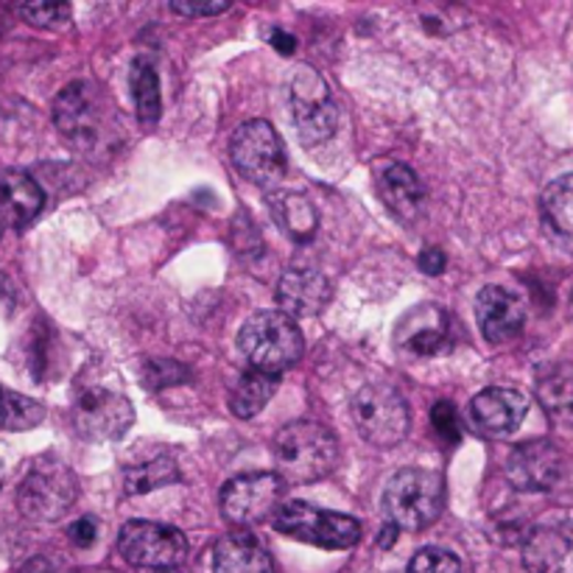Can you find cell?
Masks as SVG:
<instances>
[{
    "mask_svg": "<svg viewBox=\"0 0 573 573\" xmlns=\"http://www.w3.org/2000/svg\"><path fill=\"white\" fill-rule=\"evenodd\" d=\"M54 124L62 138L78 151H96L104 140L107 104L87 82L67 84L54 102Z\"/></svg>",
    "mask_w": 573,
    "mask_h": 573,
    "instance_id": "8",
    "label": "cell"
},
{
    "mask_svg": "<svg viewBox=\"0 0 573 573\" xmlns=\"http://www.w3.org/2000/svg\"><path fill=\"white\" fill-rule=\"evenodd\" d=\"M7 227H12V222H9V210H7V202H3V191H0V233Z\"/></svg>",
    "mask_w": 573,
    "mask_h": 573,
    "instance_id": "38",
    "label": "cell"
},
{
    "mask_svg": "<svg viewBox=\"0 0 573 573\" xmlns=\"http://www.w3.org/2000/svg\"><path fill=\"white\" fill-rule=\"evenodd\" d=\"M333 297V286L317 269H288L277 283V305L291 319L317 317Z\"/></svg>",
    "mask_w": 573,
    "mask_h": 573,
    "instance_id": "18",
    "label": "cell"
},
{
    "mask_svg": "<svg viewBox=\"0 0 573 573\" xmlns=\"http://www.w3.org/2000/svg\"><path fill=\"white\" fill-rule=\"evenodd\" d=\"M408 573H465L459 556L445 549H423L408 562Z\"/></svg>",
    "mask_w": 573,
    "mask_h": 573,
    "instance_id": "29",
    "label": "cell"
},
{
    "mask_svg": "<svg viewBox=\"0 0 573 573\" xmlns=\"http://www.w3.org/2000/svg\"><path fill=\"white\" fill-rule=\"evenodd\" d=\"M356 428L372 448H394L408 434V406L397 389L386 383H367L352 397Z\"/></svg>",
    "mask_w": 573,
    "mask_h": 573,
    "instance_id": "7",
    "label": "cell"
},
{
    "mask_svg": "<svg viewBox=\"0 0 573 573\" xmlns=\"http://www.w3.org/2000/svg\"><path fill=\"white\" fill-rule=\"evenodd\" d=\"M277 383L280 381L275 375H266V372H244L230 389V412L238 420H250L261 414L266 403L275 397Z\"/></svg>",
    "mask_w": 573,
    "mask_h": 573,
    "instance_id": "24",
    "label": "cell"
},
{
    "mask_svg": "<svg viewBox=\"0 0 573 573\" xmlns=\"http://www.w3.org/2000/svg\"><path fill=\"white\" fill-rule=\"evenodd\" d=\"M520 549L529 573H573V523L545 520L529 526Z\"/></svg>",
    "mask_w": 573,
    "mask_h": 573,
    "instance_id": "14",
    "label": "cell"
},
{
    "mask_svg": "<svg viewBox=\"0 0 573 573\" xmlns=\"http://www.w3.org/2000/svg\"><path fill=\"white\" fill-rule=\"evenodd\" d=\"M526 412H529V401H526V394L518 392V389H484L470 403L473 425L490 436H507L512 431H518Z\"/></svg>",
    "mask_w": 573,
    "mask_h": 573,
    "instance_id": "17",
    "label": "cell"
},
{
    "mask_svg": "<svg viewBox=\"0 0 573 573\" xmlns=\"http://www.w3.org/2000/svg\"><path fill=\"white\" fill-rule=\"evenodd\" d=\"M272 454L283 481L314 484L328 476L339 461V439L333 431L314 420H297L277 431Z\"/></svg>",
    "mask_w": 573,
    "mask_h": 573,
    "instance_id": "1",
    "label": "cell"
},
{
    "mask_svg": "<svg viewBox=\"0 0 573 573\" xmlns=\"http://www.w3.org/2000/svg\"><path fill=\"white\" fill-rule=\"evenodd\" d=\"M230 9V0H173L171 12L185 14V18H210Z\"/></svg>",
    "mask_w": 573,
    "mask_h": 573,
    "instance_id": "33",
    "label": "cell"
},
{
    "mask_svg": "<svg viewBox=\"0 0 573 573\" xmlns=\"http://www.w3.org/2000/svg\"><path fill=\"white\" fill-rule=\"evenodd\" d=\"M20 14L36 29H60L71 20V7L67 3H25L20 7Z\"/></svg>",
    "mask_w": 573,
    "mask_h": 573,
    "instance_id": "30",
    "label": "cell"
},
{
    "mask_svg": "<svg viewBox=\"0 0 573 573\" xmlns=\"http://www.w3.org/2000/svg\"><path fill=\"white\" fill-rule=\"evenodd\" d=\"M397 350L408 359H431L448 350L450 341V319L445 308L434 303H425L412 308L397 325Z\"/></svg>",
    "mask_w": 573,
    "mask_h": 573,
    "instance_id": "15",
    "label": "cell"
},
{
    "mask_svg": "<svg viewBox=\"0 0 573 573\" xmlns=\"http://www.w3.org/2000/svg\"><path fill=\"white\" fill-rule=\"evenodd\" d=\"M269 40H272V45H275L277 54H283V56L294 54V49H297V40H294L291 34H286L283 29H272Z\"/></svg>",
    "mask_w": 573,
    "mask_h": 573,
    "instance_id": "37",
    "label": "cell"
},
{
    "mask_svg": "<svg viewBox=\"0 0 573 573\" xmlns=\"http://www.w3.org/2000/svg\"><path fill=\"white\" fill-rule=\"evenodd\" d=\"M269 213L272 222L277 224L286 238L297 241V244H308L317 235L319 213L314 202L299 191H275L269 193Z\"/></svg>",
    "mask_w": 573,
    "mask_h": 573,
    "instance_id": "21",
    "label": "cell"
},
{
    "mask_svg": "<svg viewBox=\"0 0 573 573\" xmlns=\"http://www.w3.org/2000/svg\"><path fill=\"white\" fill-rule=\"evenodd\" d=\"M235 171L257 188H275L286 177L288 157L283 138L269 120H246L230 144Z\"/></svg>",
    "mask_w": 573,
    "mask_h": 573,
    "instance_id": "6",
    "label": "cell"
},
{
    "mask_svg": "<svg viewBox=\"0 0 573 573\" xmlns=\"http://www.w3.org/2000/svg\"><path fill=\"white\" fill-rule=\"evenodd\" d=\"M275 529L286 538L311 543L328 551H344L361 540L359 520L350 514L330 512V509L314 507L305 501H286L275 514Z\"/></svg>",
    "mask_w": 573,
    "mask_h": 573,
    "instance_id": "5",
    "label": "cell"
},
{
    "mask_svg": "<svg viewBox=\"0 0 573 573\" xmlns=\"http://www.w3.org/2000/svg\"><path fill=\"white\" fill-rule=\"evenodd\" d=\"M20 573H67V571L60 565V562L49 560V556H34V560H29L23 567H20Z\"/></svg>",
    "mask_w": 573,
    "mask_h": 573,
    "instance_id": "36",
    "label": "cell"
},
{
    "mask_svg": "<svg viewBox=\"0 0 573 573\" xmlns=\"http://www.w3.org/2000/svg\"><path fill=\"white\" fill-rule=\"evenodd\" d=\"M45 417V408L42 403L31 401L25 394L20 392H9L7 389V397H3V412H0V428H9V431H29L34 425L42 423Z\"/></svg>",
    "mask_w": 573,
    "mask_h": 573,
    "instance_id": "28",
    "label": "cell"
},
{
    "mask_svg": "<svg viewBox=\"0 0 573 573\" xmlns=\"http://www.w3.org/2000/svg\"><path fill=\"white\" fill-rule=\"evenodd\" d=\"M394 534H397V529H394V526H389L386 532L381 534V545H383V549H389V545L394 543Z\"/></svg>",
    "mask_w": 573,
    "mask_h": 573,
    "instance_id": "39",
    "label": "cell"
},
{
    "mask_svg": "<svg viewBox=\"0 0 573 573\" xmlns=\"http://www.w3.org/2000/svg\"><path fill=\"white\" fill-rule=\"evenodd\" d=\"M3 476H7V470H3V461H0V484H3Z\"/></svg>",
    "mask_w": 573,
    "mask_h": 573,
    "instance_id": "41",
    "label": "cell"
},
{
    "mask_svg": "<svg viewBox=\"0 0 573 573\" xmlns=\"http://www.w3.org/2000/svg\"><path fill=\"white\" fill-rule=\"evenodd\" d=\"M238 347L252 370L280 378L303 356V333L297 322L283 311H257L244 322Z\"/></svg>",
    "mask_w": 573,
    "mask_h": 573,
    "instance_id": "3",
    "label": "cell"
},
{
    "mask_svg": "<svg viewBox=\"0 0 573 573\" xmlns=\"http://www.w3.org/2000/svg\"><path fill=\"white\" fill-rule=\"evenodd\" d=\"M135 423V408L124 394L109 389H91L73 406V425L84 439L93 443H109L120 439Z\"/></svg>",
    "mask_w": 573,
    "mask_h": 573,
    "instance_id": "12",
    "label": "cell"
},
{
    "mask_svg": "<svg viewBox=\"0 0 573 573\" xmlns=\"http://www.w3.org/2000/svg\"><path fill=\"white\" fill-rule=\"evenodd\" d=\"M155 573H180V571H155Z\"/></svg>",
    "mask_w": 573,
    "mask_h": 573,
    "instance_id": "42",
    "label": "cell"
},
{
    "mask_svg": "<svg viewBox=\"0 0 573 573\" xmlns=\"http://www.w3.org/2000/svg\"><path fill=\"white\" fill-rule=\"evenodd\" d=\"M118 551L135 567L177 571L188 556V540L180 529L155 520H129L118 534Z\"/></svg>",
    "mask_w": 573,
    "mask_h": 573,
    "instance_id": "9",
    "label": "cell"
},
{
    "mask_svg": "<svg viewBox=\"0 0 573 573\" xmlns=\"http://www.w3.org/2000/svg\"><path fill=\"white\" fill-rule=\"evenodd\" d=\"M538 401L554 417L573 414V364H551L538 375Z\"/></svg>",
    "mask_w": 573,
    "mask_h": 573,
    "instance_id": "26",
    "label": "cell"
},
{
    "mask_svg": "<svg viewBox=\"0 0 573 573\" xmlns=\"http://www.w3.org/2000/svg\"><path fill=\"white\" fill-rule=\"evenodd\" d=\"M291 115L297 135L305 146H322L333 138L339 113H336L330 87L317 71L311 67H299L291 78Z\"/></svg>",
    "mask_w": 573,
    "mask_h": 573,
    "instance_id": "10",
    "label": "cell"
},
{
    "mask_svg": "<svg viewBox=\"0 0 573 573\" xmlns=\"http://www.w3.org/2000/svg\"><path fill=\"white\" fill-rule=\"evenodd\" d=\"M283 481L277 473H244L222 487V514L233 526H255L263 520H275L277 509L283 507Z\"/></svg>",
    "mask_w": 573,
    "mask_h": 573,
    "instance_id": "11",
    "label": "cell"
},
{
    "mask_svg": "<svg viewBox=\"0 0 573 573\" xmlns=\"http://www.w3.org/2000/svg\"><path fill=\"white\" fill-rule=\"evenodd\" d=\"M540 213L551 238L573 252V173H565L545 188Z\"/></svg>",
    "mask_w": 573,
    "mask_h": 573,
    "instance_id": "22",
    "label": "cell"
},
{
    "mask_svg": "<svg viewBox=\"0 0 573 573\" xmlns=\"http://www.w3.org/2000/svg\"><path fill=\"white\" fill-rule=\"evenodd\" d=\"M213 573H275V562L255 534L230 532L215 543Z\"/></svg>",
    "mask_w": 573,
    "mask_h": 573,
    "instance_id": "19",
    "label": "cell"
},
{
    "mask_svg": "<svg viewBox=\"0 0 573 573\" xmlns=\"http://www.w3.org/2000/svg\"><path fill=\"white\" fill-rule=\"evenodd\" d=\"M67 538H71V543L78 545V549H91V545L96 543V538H98L96 520L78 518L76 523H71V529H67Z\"/></svg>",
    "mask_w": 573,
    "mask_h": 573,
    "instance_id": "34",
    "label": "cell"
},
{
    "mask_svg": "<svg viewBox=\"0 0 573 573\" xmlns=\"http://www.w3.org/2000/svg\"><path fill=\"white\" fill-rule=\"evenodd\" d=\"M476 319L484 339L503 344L520 336L526 325V305L518 294L501 286H484L476 297Z\"/></svg>",
    "mask_w": 573,
    "mask_h": 573,
    "instance_id": "16",
    "label": "cell"
},
{
    "mask_svg": "<svg viewBox=\"0 0 573 573\" xmlns=\"http://www.w3.org/2000/svg\"><path fill=\"white\" fill-rule=\"evenodd\" d=\"M445 263H448V257H445V252L439 246H428V250L420 252V269L425 275H443Z\"/></svg>",
    "mask_w": 573,
    "mask_h": 573,
    "instance_id": "35",
    "label": "cell"
},
{
    "mask_svg": "<svg viewBox=\"0 0 573 573\" xmlns=\"http://www.w3.org/2000/svg\"><path fill=\"white\" fill-rule=\"evenodd\" d=\"M177 481H180V465L171 456H157L144 465L126 467L124 473L126 496H146V492H155Z\"/></svg>",
    "mask_w": 573,
    "mask_h": 573,
    "instance_id": "27",
    "label": "cell"
},
{
    "mask_svg": "<svg viewBox=\"0 0 573 573\" xmlns=\"http://www.w3.org/2000/svg\"><path fill=\"white\" fill-rule=\"evenodd\" d=\"M78 496V481L65 461L45 456L29 467L18 487L20 512L36 523H54L71 512Z\"/></svg>",
    "mask_w": 573,
    "mask_h": 573,
    "instance_id": "4",
    "label": "cell"
},
{
    "mask_svg": "<svg viewBox=\"0 0 573 573\" xmlns=\"http://www.w3.org/2000/svg\"><path fill=\"white\" fill-rule=\"evenodd\" d=\"M0 191H3V202L9 210V222L12 227H25L36 219V213L45 204V193L36 185V180H31L25 171H0Z\"/></svg>",
    "mask_w": 573,
    "mask_h": 573,
    "instance_id": "23",
    "label": "cell"
},
{
    "mask_svg": "<svg viewBox=\"0 0 573 573\" xmlns=\"http://www.w3.org/2000/svg\"><path fill=\"white\" fill-rule=\"evenodd\" d=\"M431 425L439 436H443L445 443H459L461 436V423H459V414H456L454 403L448 401H439L431 412Z\"/></svg>",
    "mask_w": 573,
    "mask_h": 573,
    "instance_id": "32",
    "label": "cell"
},
{
    "mask_svg": "<svg viewBox=\"0 0 573 573\" xmlns=\"http://www.w3.org/2000/svg\"><path fill=\"white\" fill-rule=\"evenodd\" d=\"M191 378V372L185 370L182 364H177V361H168V359H157V361H149L144 370V381L149 389H166V386H177V383L188 381Z\"/></svg>",
    "mask_w": 573,
    "mask_h": 573,
    "instance_id": "31",
    "label": "cell"
},
{
    "mask_svg": "<svg viewBox=\"0 0 573 573\" xmlns=\"http://www.w3.org/2000/svg\"><path fill=\"white\" fill-rule=\"evenodd\" d=\"M378 193H381L383 204L389 213L401 222H417V215L423 213V185L420 177L403 162H392L378 177Z\"/></svg>",
    "mask_w": 573,
    "mask_h": 573,
    "instance_id": "20",
    "label": "cell"
},
{
    "mask_svg": "<svg viewBox=\"0 0 573 573\" xmlns=\"http://www.w3.org/2000/svg\"><path fill=\"white\" fill-rule=\"evenodd\" d=\"M445 507V478L436 470L408 467L383 490V514L397 532H423Z\"/></svg>",
    "mask_w": 573,
    "mask_h": 573,
    "instance_id": "2",
    "label": "cell"
},
{
    "mask_svg": "<svg viewBox=\"0 0 573 573\" xmlns=\"http://www.w3.org/2000/svg\"><path fill=\"white\" fill-rule=\"evenodd\" d=\"M3 397H7V389L0 386V412H3Z\"/></svg>",
    "mask_w": 573,
    "mask_h": 573,
    "instance_id": "40",
    "label": "cell"
},
{
    "mask_svg": "<svg viewBox=\"0 0 573 573\" xmlns=\"http://www.w3.org/2000/svg\"><path fill=\"white\" fill-rule=\"evenodd\" d=\"M129 84H131V98H135V109H138V118L144 120L146 126L157 124L162 109L160 73H157L155 62H151L149 56H138V60L131 62Z\"/></svg>",
    "mask_w": 573,
    "mask_h": 573,
    "instance_id": "25",
    "label": "cell"
},
{
    "mask_svg": "<svg viewBox=\"0 0 573 573\" xmlns=\"http://www.w3.org/2000/svg\"><path fill=\"white\" fill-rule=\"evenodd\" d=\"M565 456L549 439H534V443L518 445L507 461L509 481L523 492L556 490L562 478H565Z\"/></svg>",
    "mask_w": 573,
    "mask_h": 573,
    "instance_id": "13",
    "label": "cell"
}]
</instances>
